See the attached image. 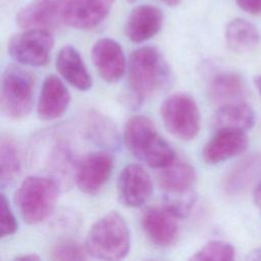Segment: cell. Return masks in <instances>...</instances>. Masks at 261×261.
Instances as JSON below:
<instances>
[{"instance_id": "obj_1", "label": "cell", "mask_w": 261, "mask_h": 261, "mask_svg": "<svg viewBox=\"0 0 261 261\" xmlns=\"http://www.w3.org/2000/svg\"><path fill=\"white\" fill-rule=\"evenodd\" d=\"M123 139L129 152L151 167L163 168L176 158L172 148L147 116L130 117L124 126Z\"/></svg>"}, {"instance_id": "obj_2", "label": "cell", "mask_w": 261, "mask_h": 261, "mask_svg": "<svg viewBox=\"0 0 261 261\" xmlns=\"http://www.w3.org/2000/svg\"><path fill=\"white\" fill-rule=\"evenodd\" d=\"M169 74L168 64L156 48L135 50L128 63V83L136 102L141 103L160 90L167 84Z\"/></svg>"}, {"instance_id": "obj_3", "label": "cell", "mask_w": 261, "mask_h": 261, "mask_svg": "<svg viewBox=\"0 0 261 261\" xmlns=\"http://www.w3.org/2000/svg\"><path fill=\"white\" fill-rule=\"evenodd\" d=\"M85 247L94 258H124L129 250V231L122 216L112 211L99 218L89 229Z\"/></svg>"}, {"instance_id": "obj_4", "label": "cell", "mask_w": 261, "mask_h": 261, "mask_svg": "<svg viewBox=\"0 0 261 261\" xmlns=\"http://www.w3.org/2000/svg\"><path fill=\"white\" fill-rule=\"evenodd\" d=\"M58 199V182L53 178L32 175L18 187L15 202L22 219L29 224L45 220Z\"/></svg>"}, {"instance_id": "obj_5", "label": "cell", "mask_w": 261, "mask_h": 261, "mask_svg": "<svg viewBox=\"0 0 261 261\" xmlns=\"http://www.w3.org/2000/svg\"><path fill=\"white\" fill-rule=\"evenodd\" d=\"M34 80L23 68L8 65L2 74L1 108L4 114L12 119L27 116L33 105Z\"/></svg>"}, {"instance_id": "obj_6", "label": "cell", "mask_w": 261, "mask_h": 261, "mask_svg": "<svg viewBox=\"0 0 261 261\" xmlns=\"http://www.w3.org/2000/svg\"><path fill=\"white\" fill-rule=\"evenodd\" d=\"M160 114L166 129L176 139L191 141L197 137L200 130V111L190 95H170L161 104Z\"/></svg>"}, {"instance_id": "obj_7", "label": "cell", "mask_w": 261, "mask_h": 261, "mask_svg": "<svg viewBox=\"0 0 261 261\" xmlns=\"http://www.w3.org/2000/svg\"><path fill=\"white\" fill-rule=\"evenodd\" d=\"M54 39L48 30L30 29L13 36L8 52L17 62L30 66H44L49 61Z\"/></svg>"}, {"instance_id": "obj_8", "label": "cell", "mask_w": 261, "mask_h": 261, "mask_svg": "<svg viewBox=\"0 0 261 261\" xmlns=\"http://www.w3.org/2000/svg\"><path fill=\"white\" fill-rule=\"evenodd\" d=\"M71 0H33L19 10L16 21L20 28L49 30L64 22Z\"/></svg>"}, {"instance_id": "obj_9", "label": "cell", "mask_w": 261, "mask_h": 261, "mask_svg": "<svg viewBox=\"0 0 261 261\" xmlns=\"http://www.w3.org/2000/svg\"><path fill=\"white\" fill-rule=\"evenodd\" d=\"M113 168V158L104 151L88 154L75 170V182L87 195L97 194L108 180Z\"/></svg>"}, {"instance_id": "obj_10", "label": "cell", "mask_w": 261, "mask_h": 261, "mask_svg": "<svg viewBox=\"0 0 261 261\" xmlns=\"http://www.w3.org/2000/svg\"><path fill=\"white\" fill-rule=\"evenodd\" d=\"M153 192L150 174L139 164H128L120 172L118 178V195L120 201L128 207L143 205Z\"/></svg>"}, {"instance_id": "obj_11", "label": "cell", "mask_w": 261, "mask_h": 261, "mask_svg": "<svg viewBox=\"0 0 261 261\" xmlns=\"http://www.w3.org/2000/svg\"><path fill=\"white\" fill-rule=\"evenodd\" d=\"M245 130L220 128L203 149V159L208 164H217L244 153L248 147Z\"/></svg>"}, {"instance_id": "obj_12", "label": "cell", "mask_w": 261, "mask_h": 261, "mask_svg": "<svg viewBox=\"0 0 261 261\" xmlns=\"http://www.w3.org/2000/svg\"><path fill=\"white\" fill-rule=\"evenodd\" d=\"M92 61L100 76L108 83H116L125 71V57L121 46L114 40L103 38L92 48Z\"/></svg>"}, {"instance_id": "obj_13", "label": "cell", "mask_w": 261, "mask_h": 261, "mask_svg": "<svg viewBox=\"0 0 261 261\" xmlns=\"http://www.w3.org/2000/svg\"><path fill=\"white\" fill-rule=\"evenodd\" d=\"M176 218L166 208H150L142 217V226L147 238L160 247L172 246L178 238Z\"/></svg>"}, {"instance_id": "obj_14", "label": "cell", "mask_w": 261, "mask_h": 261, "mask_svg": "<svg viewBox=\"0 0 261 261\" xmlns=\"http://www.w3.org/2000/svg\"><path fill=\"white\" fill-rule=\"evenodd\" d=\"M114 0H71L64 22L79 30H91L99 25L108 15Z\"/></svg>"}, {"instance_id": "obj_15", "label": "cell", "mask_w": 261, "mask_h": 261, "mask_svg": "<svg viewBox=\"0 0 261 261\" xmlns=\"http://www.w3.org/2000/svg\"><path fill=\"white\" fill-rule=\"evenodd\" d=\"M70 101V95L56 75H48L42 86L39 96L37 113L43 120H53L60 117L67 109Z\"/></svg>"}, {"instance_id": "obj_16", "label": "cell", "mask_w": 261, "mask_h": 261, "mask_svg": "<svg viewBox=\"0 0 261 261\" xmlns=\"http://www.w3.org/2000/svg\"><path fill=\"white\" fill-rule=\"evenodd\" d=\"M163 15L159 8L140 5L132 10L125 22V35L134 43H142L154 37L161 29Z\"/></svg>"}, {"instance_id": "obj_17", "label": "cell", "mask_w": 261, "mask_h": 261, "mask_svg": "<svg viewBox=\"0 0 261 261\" xmlns=\"http://www.w3.org/2000/svg\"><path fill=\"white\" fill-rule=\"evenodd\" d=\"M56 68L60 75L72 87L87 91L92 87V77L79 51L72 46H64L58 52Z\"/></svg>"}, {"instance_id": "obj_18", "label": "cell", "mask_w": 261, "mask_h": 261, "mask_svg": "<svg viewBox=\"0 0 261 261\" xmlns=\"http://www.w3.org/2000/svg\"><path fill=\"white\" fill-rule=\"evenodd\" d=\"M253 108L242 101L221 105L214 113L212 124L216 129L232 128L247 132L255 124Z\"/></svg>"}, {"instance_id": "obj_19", "label": "cell", "mask_w": 261, "mask_h": 261, "mask_svg": "<svg viewBox=\"0 0 261 261\" xmlns=\"http://www.w3.org/2000/svg\"><path fill=\"white\" fill-rule=\"evenodd\" d=\"M83 126L88 138L107 149H116L119 145V135L113 121L103 113L90 110L83 118Z\"/></svg>"}, {"instance_id": "obj_20", "label": "cell", "mask_w": 261, "mask_h": 261, "mask_svg": "<svg viewBox=\"0 0 261 261\" xmlns=\"http://www.w3.org/2000/svg\"><path fill=\"white\" fill-rule=\"evenodd\" d=\"M208 92L213 102L223 105L241 101L246 95V85L240 74L222 71L212 77Z\"/></svg>"}, {"instance_id": "obj_21", "label": "cell", "mask_w": 261, "mask_h": 261, "mask_svg": "<svg viewBox=\"0 0 261 261\" xmlns=\"http://www.w3.org/2000/svg\"><path fill=\"white\" fill-rule=\"evenodd\" d=\"M45 164L48 172L57 182H67L73 174V170H76L77 167L74 165V157L70 146L60 138L53 141L46 155Z\"/></svg>"}, {"instance_id": "obj_22", "label": "cell", "mask_w": 261, "mask_h": 261, "mask_svg": "<svg viewBox=\"0 0 261 261\" xmlns=\"http://www.w3.org/2000/svg\"><path fill=\"white\" fill-rule=\"evenodd\" d=\"M224 36L227 46L237 53L248 52L260 42V34L257 28L243 18L231 19L225 27Z\"/></svg>"}, {"instance_id": "obj_23", "label": "cell", "mask_w": 261, "mask_h": 261, "mask_svg": "<svg viewBox=\"0 0 261 261\" xmlns=\"http://www.w3.org/2000/svg\"><path fill=\"white\" fill-rule=\"evenodd\" d=\"M162 169L160 185L165 192L191 189L196 180L194 167L185 160L175 158Z\"/></svg>"}, {"instance_id": "obj_24", "label": "cell", "mask_w": 261, "mask_h": 261, "mask_svg": "<svg viewBox=\"0 0 261 261\" xmlns=\"http://www.w3.org/2000/svg\"><path fill=\"white\" fill-rule=\"evenodd\" d=\"M261 170V156H250L236 165L226 175L223 187L228 194H237L247 188Z\"/></svg>"}, {"instance_id": "obj_25", "label": "cell", "mask_w": 261, "mask_h": 261, "mask_svg": "<svg viewBox=\"0 0 261 261\" xmlns=\"http://www.w3.org/2000/svg\"><path fill=\"white\" fill-rule=\"evenodd\" d=\"M20 172V158L15 142L3 137L0 144V179L1 185L11 184Z\"/></svg>"}, {"instance_id": "obj_26", "label": "cell", "mask_w": 261, "mask_h": 261, "mask_svg": "<svg viewBox=\"0 0 261 261\" xmlns=\"http://www.w3.org/2000/svg\"><path fill=\"white\" fill-rule=\"evenodd\" d=\"M197 202V194L191 188L180 191H167L164 195L165 208L177 218L187 217Z\"/></svg>"}, {"instance_id": "obj_27", "label": "cell", "mask_w": 261, "mask_h": 261, "mask_svg": "<svg viewBox=\"0 0 261 261\" xmlns=\"http://www.w3.org/2000/svg\"><path fill=\"white\" fill-rule=\"evenodd\" d=\"M236 250L233 246L224 241H210L200 248L190 260H233Z\"/></svg>"}, {"instance_id": "obj_28", "label": "cell", "mask_w": 261, "mask_h": 261, "mask_svg": "<svg viewBox=\"0 0 261 261\" xmlns=\"http://www.w3.org/2000/svg\"><path fill=\"white\" fill-rule=\"evenodd\" d=\"M86 247H82L76 242L65 241L54 246L51 259L53 260H85L88 258Z\"/></svg>"}, {"instance_id": "obj_29", "label": "cell", "mask_w": 261, "mask_h": 261, "mask_svg": "<svg viewBox=\"0 0 261 261\" xmlns=\"http://www.w3.org/2000/svg\"><path fill=\"white\" fill-rule=\"evenodd\" d=\"M0 236L2 238L13 234L17 229V222L5 196L0 199Z\"/></svg>"}, {"instance_id": "obj_30", "label": "cell", "mask_w": 261, "mask_h": 261, "mask_svg": "<svg viewBox=\"0 0 261 261\" xmlns=\"http://www.w3.org/2000/svg\"><path fill=\"white\" fill-rule=\"evenodd\" d=\"M238 6L253 15L261 13V0H236Z\"/></svg>"}, {"instance_id": "obj_31", "label": "cell", "mask_w": 261, "mask_h": 261, "mask_svg": "<svg viewBox=\"0 0 261 261\" xmlns=\"http://www.w3.org/2000/svg\"><path fill=\"white\" fill-rule=\"evenodd\" d=\"M253 198H254V202H255L256 206L259 209H261V181H259V184L254 189Z\"/></svg>"}, {"instance_id": "obj_32", "label": "cell", "mask_w": 261, "mask_h": 261, "mask_svg": "<svg viewBox=\"0 0 261 261\" xmlns=\"http://www.w3.org/2000/svg\"><path fill=\"white\" fill-rule=\"evenodd\" d=\"M15 260H21V261H37L40 260V257L37 256L36 254H27L22 256L15 257Z\"/></svg>"}, {"instance_id": "obj_33", "label": "cell", "mask_w": 261, "mask_h": 261, "mask_svg": "<svg viewBox=\"0 0 261 261\" xmlns=\"http://www.w3.org/2000/svg\"><path fill=\"white\" fill-rule=\"evenodd\" d=\"M249 258L252 260H261V248H258L255 251H253Z\"/></svg>"}, {"instance_id": "obj_34", "label": "cell", "mask_w": 261, "mask_h": 261, "mask_svg": "<svg viewBox=\"0 0 261 261\" xmlns=\"http://www.w3.org/2000/svg\"><path fill=\"white\" fill-rule=\"evenodd\" d=\"M162 2H164L166 5L168 6H176L179 4L180 0H160Z\"/></svg>"}, {"instance_id": "obj_35", "label": "cell", "mask_w": 261, "mask_h": 261, "mask_svg": "<svg viewBox=\"0 0 261 261\" xmlns=\"http://www.w3.org/2000/svg\"><path fill=\"white\" fill-rule=\"evenodd\" d=\"M254 83H255V86H256L257 90L259 91V93H260V95H261V75H258V76L255 79Z\"/></svg>"}, {"instance_id": "obj_36", "label": "cell", "mask_w": 261, "mask_h": 261, "mask_svg": "<svg viewBox=\"0 0 261 261\" xmlns=\"http://www.w3.org/2000/svg\"><path fill=\"white\" fill-rule=\"evenodd\" d=\"M127 1H128V2H129V3H133V2H135V1H136V0H127Z\"/></svg>"}]
</instances>
